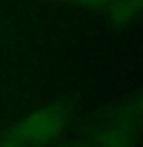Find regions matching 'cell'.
I'll return each instance as SVG.
<instances>
[{"label":"cell","instance_id":"1","mask_svg":"<svg viewBox=\"0 0 143 147\" xmlns=\"http://www.w3.org/2000/svg\"><path fill=\"white\" fill-rule=\"evenodd\" d=\"M62 126L63 117L57 110H42L14 129V142H43L45 138L57 136Z\"/></svg>","mask_w":143,"mask_h":147}]
</instances>
